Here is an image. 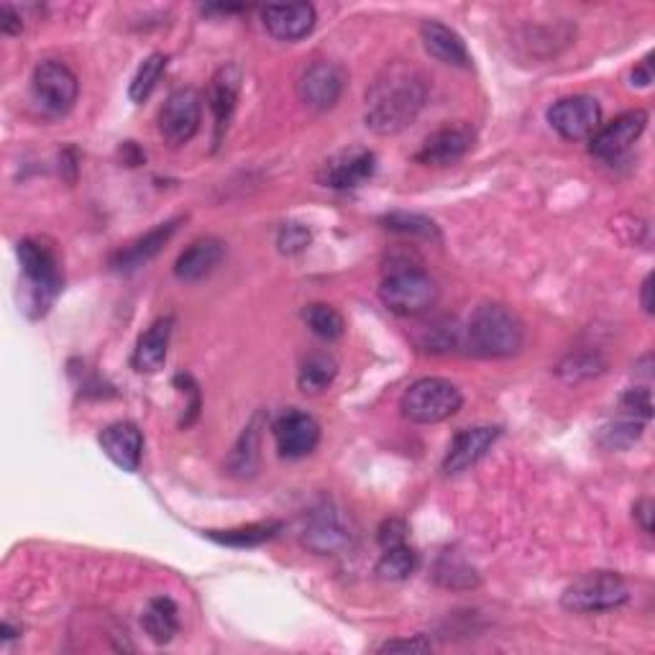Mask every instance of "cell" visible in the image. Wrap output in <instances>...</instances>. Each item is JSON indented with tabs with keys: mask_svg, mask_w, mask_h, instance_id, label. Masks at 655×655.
<instances>
[{
	"mask_svg": "<svg viewBox=\"0 0 655 655\" xmlns=\"http://www.w3.org/2000/svg\"><path fill=\"white\" fill-rule=\"evenodd\" d=\"M428 100V80L410 62H389L367 90L364 121L377 136H397L415 123Z\"/></svg>",
	"mask_w": 655,
	"mask_h": 655,
	"instance_id": "cell-1",
	"label": "cell"
},
{
	"mask_svg": "<svg viewBox=\"0 0 655 655\" xmlns=\"http://www.w3.org/2000/svg\"><path fill=\"white\" fill-rule=\"evenodd\" d=\"M464 346L484 359H507L525 346V322L507 305L484 302L472 315Z\"/></svg>",
	"mask_w": 655,
	"mask_h": 655,
	"instance_id": "cell-2",
	"label": "cell"
},
{
	"mask_svg": "<svg viewBox=\"0 0 655 655\" xmlns=\"http://www.w3.org/2000/svg\"><path fill=\"white\" fill-rule=\"evenodd\" d=\"M464 395L454 381L440 379V377H423L413 381L403 395V415L407 420L420 423V425H436L462 410Z\"/></svg>",
	"mask_w": 655,
	"mask_h": 655,
	"instance_id": "cell-3",
	"label": "cell"
},
{
	"mask_svg": "<svg viewBox=\"0 0 655 655\" xmlns=\"http://www.w3.org/2000/svg\"><path fill=\"white\" fill-rule=\"evenodd\" d=\"M438 295L436 279L428 271L413 267L393 271L379 287V300L399 318H418V315L430 312L436 308Z\"/></svg>",
	"mask_w": 655,
	"mask_h": 655,
	"instance_id": "cell-4",
	"label": "cell"
},
{
	"mask_svg": "<svg viewBox=\"0 0 655 655\" xmlns=\"http://www.w3.org/2000/svg\"><path fill=\"white\" fill-rule=\"evenodd\" d=\"M627 599L629 589L623 576L615 572H589L566 586L560 604L578 615H597V612L623 607Z\"/></svg>",
	"mask_w": 655,
	"mask_h": 655,
	"instance_id": "cell-5",
	"label": "cell"
},
{
	"mask_svg": "<svg viewBox=\"0 0 655 655\" xmlns=\"http://www.w3.org/2000/svg\"><path fill=\"white\" fill-rule=\"evenodd\" d=\"M19 261L31 289V308H37V315H41L54 302L64 285L57 254L52 246L41 244L37 238H23L19 244Z\"/></svg>",
	"mask_w": 655,
	"mask_h": 655,
	"instance_id": "cell-6",
	"label": "cell"
},
{
	"mask_svg": "<svg viewBox=\"0 0 655 655\" xmlns=\"http://www.w3.org/2000/svg\"><path fill=\"white\" fill-rule=\"evenodd\" d=\"M31 90L37 103L52 116H64L67 110L78 103L80 82L78 75H75L64 62H57V59H47L41 62L37 70H33L31 78Z\"/></svg>",
	"mask_w": 655,
	"mask_h": 655,
	"instance_id": "cell-7",
	"label": "cell"
},
{
	"mask_svg": "<svg viewBox=\"0 0 655 655\" xmlns=\"http://www.w3.org/2000/svg\"><path fill=\"white\" fill-rule=\"evenodd\" d=\"M202 96L195 88H180L167 98L159 110V133L172 147H182L200 131Z\"/></svg>",
	"mask_w": 655,
	"mask_h": 655,
	"instance_id": "cell-8",
	"label": "cell"
},
{
	"mask_svg": "<svg viewBox=\"0 0 655 655\" xmlns=\"http://www.w3.org/2000/svg\"><path fill=\"white\" fill-rule=\"evenodd\" d=\"M548 121L566 141H586L599 131L602 106L589 96L560 98L548 110Z\"/></svg>",
	"mask_w": 655,
	"mask_h": 655,
	"instance_id": "cell-9",
	"label": "cell"
},
{
	"mask_svg": "<svg viewBox=\"0 0 655 655\" xmlns=\"http://www.w3.org/2000/svg\"><path fill=\"white\" fill-rule=\"evenodd\" d=\"M645 126H648V113L645 110H627L612 123L599 126V131L589 139V151L597 159L615 161L633 149V143L643 136Z\"/></svg>",
	"mask_w": 655,
	"mask_h": 655,
	"instance_id": "cell-10",
	"label": "cell"
},
{
	"mask_svg": "<svg viewBox=\"0 0 655 655\" xmlns=\"http://www.w3.org/2000/svg\"><path fill=\"white\" fill-rule=\"evenodd\" d=\"M476 143V131L469 123H448L444 129L433 131L415 159L428 167H450L462 161Z\"/></svg>",
	"mask_w": 655,
	"mask_h": 655,
	"instance_id": "cell-11",
	"label": "cell"
},
{
	"mask_svg": "<svg viewBox=\"0 0 655 655\" xmlns=\"http://www.w3.org/2000/svg\"><path fill=\"white\" fill-rule=\"evenodd\" d=\"M377 169V157L369 149H346L341 155L330 157L320 167L318 182L330 190H354V187L371 180Z\"/></svg>",
	"mask_w": 655,
	"mask_h": 655,
	"instance_id": "cell-12",
	"label": "cell"
},
{
	"mask_svg": "<svg viewBox=\"0 0 655 655\" xmlns=\"http://www.w3.org/2000/svg\"><path fill=\"white\" fill-rule=\"evenodd\" d=\"M346 78L341 67L334 62H315L302 72L300 82H297V92L300 100L312 110H330L344 96Z\"/></svg>",
	"mask_w": 655,
	"mask_h": 655,
	"instance_id": "cell-13",
	"label": "cell"
},
{
	"mask_svg": "<svg viewBox=\"0 0 655 655\" xmlns=\"http://www.w3.org/2000/svg\"><path fill=\"white\" fill-rule=\"evenodd\" d=\"M275 440L279 456L285 458H302L312 454L320 444V425L308 413L287 410L282 418L275 423Z\"/></svg>",
	"mask_w": 655,
	"mask_h": 655,
	"instance_id": "cell-14",
	"label": "cell"
},
{
	"mask_svg": "<svg viewBox=\"0 0 655 655\" xmlns=\"http://www.w3.org/2000/svg\"><path fill=\"white\" fill-rule=\"evenodd\" d=\"M502 430L495 425H474V428H464L456 433V438L450 440V448L444 458V472L446 474H462L472 469L476 462H482L484 454L497 444Z\"/></svg>",
	"mask_w": 655,
	"mask_h": 655,
	"instance_id": "cell-15",
	"label": "cell"
},
{
	"mask_svg": "<svg viewBox=\"0 0 655 655\" xmlns=\"http://www.w3.org/2000/svg\"><path fill=\"white\" fill-rule=\"evenodd\" d=\"M241 82L244 72L236 62L224 64L212 75L208 88V103L212 110V118H216V143L220 141V136L226 133L228 123H231V116L238 103V92H241Z\"/></svg>",
	"mask_w": 655,
	"mask_h": 655,
	"instance_id": "cell-16",
	"label": "cell"
},
{
	"mask_svg": "<svg viewBox=\"0 0 655 655\" xmlns=\"http://www.w3.org/2000/svg\"><path fill=\"white\" fill-rule=\"evenodd\" d=\"M261 21L279 41H300L315 29V8L310 3H287L261 8Z\"/></svg>",
	"mask_w": 655,
	"mask_h": 655,
	"instance_id": "cell-17",
	"label": "cell"
},
{
	"mask_svg": "<svg viewBox=\"0 0 655 655\" xmlns=\"http://www.w3.org/2000/svg\"><path fill=\"white\" fill-rule=\"evenodd\" d=\"M226 257V244L216 236H202L192 241L175 261V277L182 282H200L210 277Z\"/></svg>",
	"mask_w": 655,
	"mask_h": 655,
	"instance_id": "cell-18",
	"label": "cell"
},
{
	"mask_svg": "<svg viewBox=\"0 0 655 655\" xmlns=\"http://www.w3.org/2000/svg\"><path fill=\"white\" fill-rule=\"evenodd\" d=\"M100 446H103L110 462L121 466L123 472H131V474L139 472L141 454H143V436L133 423L121 420V423L108 425V428L100 433Z\"/></svg>",
	"mask_w": 655,
	"mask_h": 655,
	"instance_id": "cell-19",
	"label": "cell"
},
{
	"mask_svg": "<svg viewBox=\"0 0 655 655\" xmlns=\"http://www.w3.org/2000/svg\"><path fill=\"white\" fill-rule=\"evenodd\" d=\"M180 220L182 218H172V220H167V224L155 226L149 234H143L141 238H136L133 244H129L126 249H121L113 259H110V267L118 269V271H133V269L143 267V264H149L169 244V238L177 234Z\"/></svg>",
	"mask_w": 655,
	"mask_h": 655,
	"instance_id": "cell-20",
	"label": "cell"
},
{
	"mask_svg": "<svg viewBox=\"0 0 655 655\" xmlns=\"http://www.w3.org/2000/svg\"><path fill=\"white\" fill-rule=\"evenodd\" d=\"M420 39H423L425 52H428L433 59H438V62L450 64V67H462V70H469L472 67V54L469 49H466V41L458 37V31L446 27V23L423 21Z\"/></svg>",
	"mask_w": 655,
	"mask_h": 655,
	"instance_id": "cell-21",
	"label": "cell"
},
{
	"mask_svg": "<svg viewBox=\"0 0 655 655\" xmlns=\"http://www.w3.org/2000/svg\"><path fill=\"white\" fill-rule=\"evenodd\" d=\"M172 318H159L147 328V334H141L131 359L136 371L155 374L165 367L169 338H172Z\"/></svg>",
	"mask_w": 655,
	"mask_h": 655,
	"instance_id": "cell-22",
	"label": "cell"
},
{
	"mask_svg": "<svg viewBox=\"0 0 655 655\" xmlns=\"http://www.w3.org/2000/svg\"><path fill=\"white\" fill-rule=\"evenodd\" d=\"M348 540H351V533L346 530V525L328 507L310 515V520L302 530V543L315 553L341 550Z\"/></svg>",
	"mask_w": 655,
	"mask_h": 655,
	"instance_id": "cell-23",
	"label": "cell"
},
{
	"mask_svg": "<svg viewBox=\"0 0 655 655\" xmlns=\"http://www.w3.org/2000/svg\"><path fill=\"white\" fill-rule=\"evenodd\" d=\"M141 625H143V633H147L151 641L159 643V645H167L172 637L180 633V609H177V604L165 597H155L147 609H143L141 615Z\"/></svg>",
	"mask_w": 655,
	"mask_h": 655,
	"instance_id": "cell-24",
	"label": "cell"
},
{
	"mask_svg": "<svg viewBox=\"0 0 655 655\" xmlns=\"http://www.w3.org/2000/svg\"><path fill=\"white\" fill-rule=\"evenodd\" d=\"M282 530V523H254V525H244V527H234V530H208L206 535L210 540L220 543V546H231V548H257L261 543H267L275 538V535Z\"/></svg>",
	"mask_w": 655,
	"mask_h": 655,
	"instance_id": "cell-25",
	"label": "cell"
},
{
	"mask_svg": "<svg viewBox=\"0 0 655 655\" xmlns=\"http://www.w3.org/2000/svg\"><path fill=\"white\" fill-rule=\"evenodd\" d=\"M338 374V364L330 354H310L308 359L302 361L300 377H297V385L305 395H320L334 385Z\"/></svg>",
	"mask_w": 655,
	"mask_h": 655,
	"instance_id": "cell-26",
	"label": "cell"
},
{
	"mask_svg": "<svg viewBox=\"0 0 655 655\" xmlns=\"http://www.w3.org/2000/svg\"><path fill=\"white\" fill-rule=\"evenodd\" d=\"M418 344L423 351L450 354L464 344V330L456 318H438L423 328Z\"/></svg>",
	"mask_w": 655,
	"mask_h": 655,
	"instance_id": "cell-27",
	"label": "cell"
},
{
	"mask_svg": "<svg viewBox=\"0 0 655 655\" xmlns=\"http://www.w3.org/2000/svg\"><path fill=\"white\" fill-rule=\"evenodd\" d=\"M302 318L310 326L312 334L320 336L322 341H338L346 330L344 315L338 312L334 305H326V302L308 305V308H305V312H302Z\"/></svg>",
	"mask_w": 655,
	"mask_h": 655,
	"instance_id": "cell-28",
	"label": "cell"
},
{
	"mask_svg": "<svg viewBox=\"0 0 655 655\" xmlns=\"http://www.w3.org/2000/svg\"><path fill=\"white\" fill-rule=\"evenodd\" d=\"M415 568H418V553L403 543V546L385 548L377 564V574L385 582H405V578L415 574Z\"/></svg>",
	"mask_w": 655,
	"mask_h": 655,
	"instance_id": "cell-29",
	"label": "cell"
},
{
	"mask_svg": "<svg viewBox=\"0 0 655 655\" xmlns=\"http://www.w3.org/2000/svg\"><path fill=\"white\" fill-rule=\"evenodd\" d=\"M167 62H169L167 54H161V52H155L143 59L139 72H136V78L131 80L129 96H131L133 103H143V100L155 92L157 82L161 80V75H165V70H167Z\"/></svg>",
	"mask_w": 655,
	"mask_h": 655,
	"instance_id": "cell-30",
	"label": "cell"
},
{
	"mask_svg": "<svg viewBox=\"0 0 655 655\" xmlns=\"http://www.w3.org/2000/svg\"><path fill=\"white\" fill-rule=\"evenodd\" d=\"M381 224H385L387 231L403 236H420L428 238V241H438L440 238L438 226L430 218L418 216V212H389V216L381 218Z\"/></svg>",
	"mask_w": 655,
	"mask_h": 655,
	"instance_id": "cell-31",
	"label": "cell"
},
{
	"mask_svg": "<svg viewBox=\"0 0 655 655\" xmlns=\"http://www.w3.org/2000/svg\"><path fill=\"white\" fill-rule=\"evenodd\" d=\"M259 466V430L257 423H251L249 428L244 430L241 440L231 456V472L236 476H251Z\"/></svg>",
	"mask_w": 655,
	"mask_h": 655,
	"instance_id": "cell-32",
	"label": "cell"
},
{
	"mask_svg": "<svg viewBox=\"0 0 655 655\" xmlns=\"http://www.w3.org/2000/svg\"><path fill=\"white\" fill-rule=\"evenodd\" d=\"M643 428H645V423L635 420V418H627V415H623V418L615 420L612 425H607V428L602 430L599 440H602L604 448H612V450L627 448V446H633L635 440L643 436Z\"/></svg>",
	"mask_w": 655,
	"mask_h": 655,
	"instance_id": "cell-33",
	"label": "cell"
},
{
	"mask_svg": "<svg viewBox=\"0 0 655 655\" xmlns=\"http://www.w3.org/2000/svg\"><path fill=\"white\" fill-rule=\"evenodd\" d=\"M604 369V361L599 359L597 354H576V356H568V359L560 364L558 374L566 379H582V377H594V374H599Z\"/></svg>",
	"mask_w": 655,
	"mask_h": 655,
	"instance_id": "cell-34",
	"label": "cell"
},
{
	"mask_svg": "<svg viewBox=\"0 0 655 655\" xmlns=\"http://www.w3.org/2000/svg\"><path fill=\"white\" fill-rule=\"evenodd\" d=\"M458 578H464L466 589H469V586L479 584V578H476V574L472 572L469 566L462 564V560H454L450 556L440 558V564H438V582L444 584V586H454V589H462V582H458Z\"/></svg>",
	"mask_w": 655,
	"mask_h": 655,
	"instance_id": "cell-35",
	"label": "cell"
},
{
	"mask_svg": "<svg viewBox=\"0 0 655 655\" xmlns=\"http://www.w3.org/2000/svg\"><path fill=\"white\" fill-rule=\"evenodd\" d=\"M310 231L300 224H285L279 228V251L287 254V257H292V254H300L310 246Z\"/></svg>",
	"mask_w": 655,
	"mask_h": 655,
	"instance_id": "cell-36",
	"label": "cell"
},
{
	"mask_svg": "<svg viewBox=\"0 0 655 655\" xmlns=\"http://www.w3.org/2000/svg\"><path fill=\"white\" fill-rule=\"evenodd\" d=\"M619 410H623V415H627V418L648 423L653 413L651 393L648 389H629V393L623 397V403H619Z\"/></svg>",
	"mask_w": 655,
	"mask_h": 655,
	"instance_id": "cell-37",
	"label": "cell"
},
{
	"mask_svg": "<svg viewBox=\"0 0 655 655\" xmlns=\"http://www.w3.org/2000/svg\"><path fill=\"white\" fill-rule=\"evenodd\" d=\"M379 543L381 548H395L407 543V525L403 520H387L379 527Z\"/></svg>",
	"mask_w": 655,
	"mask_h": 655,
	"instance_id": "cell-38",
	"label": "cell"
},
{
	"mask_svg": "<svg viewBox=\"0 0 655 655\" xmlns=\"http://www.w3.org/2000/svg\"><path fill=\"white\" fill-rule=\"evenodd\" d=\"M433 651V643L425 641L423 635H415L410 641H387L379 653H428Z\"/></svg>",
	"mask_w": 655,
	"mask_h": 655,
	"instance_id": "cell-39",
	"label": "cell"
},
{
	"mask_svg": "<svg viewBox=\"0 0 655 655\" xmlns=\"http://www.w3.org/2000/svg\"><path fill=\"white\" fill-rule=\"evenodd\" d=\"M0 29H3V33H8V37H13V33H21V29H23L21 16L16 13L8 3L0 6Z\"/></svg>",
	"mask_w": 655,
	"mask_h": 655,
	"instance_id": "cell-40",
	"label": "cell"
},
{
	"mask_svg": "<svg viewBox=\"0 0 655 655\" xmlns=\"http://www.w3.org/2000/svg\"><path fill=\"white\" fill-rule=\"evenodd\" d=\"M653 499H641L635 505V517H637V523H641V527H643V533H648V535H653Z\"/></svg>",
	"mask_w": 655,
	"mask_h": 655,
	"instance_id": "cell-41",
	"label": "cell"
},
{
	"mask_svg": "<svg viewBox=\"0 0 655 655\" xmlns=\"http://www.w3.org/2000/svg\"><path fill=\"white\" fill-rule=\"evenodd\" d=\"M633 82L641 85V88H648V85L653 82V54L645 57L643 62L635 67V70H633Z\"/></svg>",
	"mask_w": 655,
	"mask_h": 655,
	"instance_id": "cell-42",
	"label": "cell"
},
{
	"mask_svg": "<svg viewBox=\"0 0 655 655\" xmlns=\"http://www.w3.org/2000/svg\"><path fill=\"white\" fill-rule=\"evenodd\" d=\"M641 302H643V310L653 315V275L645 277L643 282V292H641Z\"/></svg>",
	"mask_w": 655,
	"mask_h": 655,
	"instance_id": "cell-43",
	"label": "cell"
},
{
	"mask_svg": "<svg viewBox=\"0 0 655 655\" xmlns=\"http://www.w3.org/2000/svg\"><path fill=\"white\" fill-rule=\"evenodd\" d=\"M0 633H3V641H13V637L19 635L21 629H13L8 623H3V627H0Z\"/></svg>",
	"mask_w": 655,
	"mask_h": 655,
	"instance_id": "cell-44",
	"label": "cell"
}]
</instances>
